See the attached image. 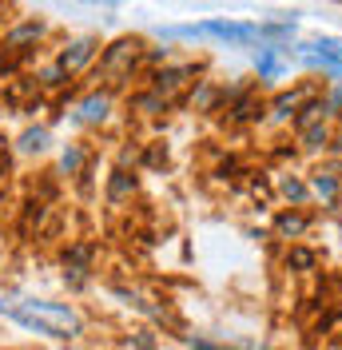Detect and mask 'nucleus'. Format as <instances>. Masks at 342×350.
<instances>
[{
  "label": "nucleus",
  "instance_id": "obj_9",
  "mask_svg": "<svg viewBox=\"0 0 342 350\" xmlns=\"http://www.w3.org/2000/svg\"><path fill=\"white\" fill-rule=\"evenodd\" d=\"M44 36V24L40 21H24V24H16L8 36H4V44L8 48H24V44H36Z\"/></svg>",
  "mask_w": 342,
  "mask_h": 350
},
{
  "label": "nucleus",
  "instance_id": "obj_16",
  "mask_svg": "<svg viewBox=\"0 0 342 350\" xmlns=\"http://www.w3.org/2000/svg\"><path fill=\"white\" fill-rule=\"evenodd\" d=\"M128 350H155V334L151 330H135L128 338Z\"/></svg>",
  "mask_w": 342,
  "mask_h": 350
},
{
  "label": "nucleus",
  "instance_id": "obj_21",
  "mask_svg": "<svg viewBox=\"0 0 342 350\" xmlns=\"http://www.w3.org/2000/svg\"><path fill=\"white\" fill-rule=\"evenodd\" d=\"M334 148H339V152H342V135H339V139H334Z\"/></svg>",
  "mask_w": 342,
  "mask_h": 350
},
{
  "label": "nucleus",
  "instance_id": "obj_4",
  "mask_svg": "<svg viewBox=\"0 0 342 350\" xmlns=\"http://www.w3.org/2000/svg\"><path fill=\"white\" fill-rule=\"evenodd\" d=\"M96 48H100V44H96V36H80V40H72L64 52L56 56V68H60L64 76H76L80 68H88L92 60H96Z\"/></svg>",
  "mask_w": 342,
  "mask_h": 350
},
{
  "label": "nucleus",
  "instance_id": "obj_18",
  "mask_svg": "<svg viewBox=\"0 0 342 350\" xmlns=\"http://www.w3.org/2000/svg\"><path fill=\"white\" fill-rule=\"evenodd\" d=\"M80 163H84V152H80V148L64 152V172H68V175H76V172H80Z\"/></svg>",
  "mask_w": 342,
  "mask_h": 350
},
{
  "label": "nucleus",
  "instance_id": "obj_17",
  "mask_svg": "<svg viewBox=\"0 0 342 350\" xmlns=\"http://www.w3.org/2000/svg\"><path fill=\"white\" fill-rule=\"evenodd\" d=\"M183 342L192 350H223L219 342H211V338H203V334H183Z\"/></svg>",
  "mask_w": 342,
  "mask_h": 350
},
{
  "label": "nucleus",
  "instance_id": "obj_22",
  "mask_svg": "<svg viewBox=\"0 0 342 350\" xmlns=\"http://www.w3.org/2000/svg\"><path fill=\"white\" fill-rule=\"evenodd\" d=\"M339 175H342V172H339Z\"/></svg>",
  "mask_w": 342,
  "mask_h": 350
},
{
  "label": "nucleus",
  "instance_id": "obj_7",
  "mask_svg": "<svg viewBox=\"0 0 342 350\" xmlns=\"http://www.w3.org/2000/svg\"><path fill=\"white\" fill-rule=\"evenodd\" d=\"M306 187H311V196H319L322 203H339V196H342V175L339 172H315Z\"/></svg>",
  "mask_w": 342,
  "mask_h": 350
},
{
  "label": "nucleus",
  "instance_id": "obj_2",
  "mask_svg": "<svg viewBox=\"0 0 342 350\" xmlns=\"http://www.w3.org/2000/svg\"><path fill=\"white\" fill-rule=\"evenodd\" d=\"M163 36L215 40V44H227V48H255V44H267V21H227V16H211V21H199V24L168 28Z\"/></svg>",
  "mask_w": 342,
  "mask_h": 350
},
{
  "label": "nucleus",
  "instance_id": "obj_3",
  "mask_svg": "<svg viewBox=\"0 0 342 350\" xmlns=\"http://www.w3.org/2000/svg\"><path fill=\"white\" fill-rule=\"evenodd\" d=\"M295 56H299L302 64L322 68L326 76L342 80V40L339 36H311V40H299L295 44Z\"/></svg>",
  "mask_w": 342,
  "mask_h": 350
},
{
  "label": "nucleus",
  "instance_id": "obj_19",
  "mask_svg": "<svg viewBox=\"0 0 342 350\" xmlns=\"http://www.w3.org/2000/svg\"><path fill=\"white\" fill-rule=\"evenodd\" d=\"M326 108L334 111V108H342V88H334V92H330V100H326Z\"/></svg>",
  "mask_w": 342,
  "mask_h": 350
},
{
  "label": "nucleus",
  "instance_id": "obj_6",
  "mask_svg": "<svg viewBox=\"0 0 342 350\" xmlns=\"http://www.w3.org/2000/svg\"><path fill=\"white\" fill-rule=\"evenodd\" d=\"M107 111H111V96H107V92H92V96H84V100L76 104L72 124H104Z\"/></svg>",
  "mask_w": 342,
  "mask_h": 350
},
{
  "label": "nucleus",
  "instance_id": "obj_14",
  "mask_svg": "<svg viewBox=\"0 0 342 350\" xmlns=\"http://www.w3.org/2000/svg\"><path fill=\"white\" fill-rule=\"evenodd\" d=\"M302 108V92H291V96H278L275 100V120H287V116H295V111Z\"/></svg>",
  "mask_w": 342,
  "mask_h": 350
},
{
  "label": "nucleus",
  "instance_id": "obj_11",
  "mask_svg": "<svg viewBox=\"0 0 342 350\" xmlns=\"http://www.w3.org/2000/svg\"><path fill=\"white\" fill-rule=\"evenodd\" d=\"M278 191H282V199H291L295 207H302L311 199V187L302 183L299 175H278Z\"/></svg>",
  "mask_w": 342,
  "mask_h": 350
},
{
  "label": "nucleus",
  "instance_id": "obj_12",
  "mask_svg": "<svg viewBox=\"0 0 342 350\" xmlns=\"http://www.w3.org/2000/svg\"><path fill=\"white\" fill-rule=\"evenodd\" d=\"M135 191V175H128V172H111V183H107V199L111 203H120L124 196H131Z\"/></svg>",
  "mask_w": 342,
  "mask_h": 350
},
{
  "label": "nucleus",
  "instance_id": "obj_8",
  "mask_svg": "<svg viewBox=\"0 0 342 350\" xmlns=\"http://www.w3.org/2000/svg\"><path fill=\"white\" fill-rule=\"evenodd\" d=\"M306 227H311V215H302V211H278L275 215V235L278 239H302Z\"/></svg>",
  "mask_w": 342,
  "mask_h": 350
},
{
  "label": "nucleus",
  "instance_id": "obj_20",
  "mask_svg": "<svg viewBox=\"0 0 342 350\" xmlns=\"http://www.w3.org/2000/svg\"><path fill=\"white\" fill-rule=\"evenodd\" d=\"M80 4H104V8H116L120 0H80Z\"/></svg>",
  "mask_w": 342,
  "mask_h": 350
},
{
  "label": "nucleus",
  "instance_id": "obj_15",
  "mask_svg": "<svg viewBox=\"0 0 342 350\" xmlns=\"http://www.w3.org/2000/svg\"><path fill=\"white\" fill-rule=\"evenodd\" d=\"M306 131V148L315 152V148H326V139H330V131L322 128V124H315V128H302Z\"/></svg>",
  "mask_w": 342,
  "mask_h": 350
},
{
  "label": "nucleus",
  "instance_id": "obj_1",
  "mask_svg": "<svg viewBox=\"0 0 342 350\" xmlns=\"http://www.w3.org/2000/svg\"><path fill=\"white\" fill-rule=\"evenodd\" d=\"M0 314L16 327L56 338V342H72L84 334V319L72 303H56V299H36L24 291H0Z\"/></svg>",
  "mask_w": 342,
  "mask_h": 350
},
{
  "label": "nucleus",
  "instance_id": "obj_5",
  "mask_svg": "<svg viewBox=\"0 0 342 350\" xmlns=\"http://www.w3.org/2000/svg\"><path fill=\"white\" fill-rule=\"evenodd\" d=\"M287 56H291L287 44H259V56H255L259 80H278L287 72Z\"/></svg>",
  "mask_w": 342,
  "mask_h": 350
},
{
  "label": "nucleus",
  "instance_id": "obj_13",
  "mask_svg": "<svg viewBox=\"0 0 342 350\" xmlns=\"http://www.w3.org/2000/svg\"><path fill=\"white\" fill-rule=\"evenodd\" d=\"M315 262H319V255L306 251V247H291V251H287V267H291V271H315Z\"/></svg>",
  "mask_w": 342,
  "mask_h": 350
},
{
  "label": "nucleus",
  "instance_id": "obj_10",
  "mask_svg": "<svg viewBox=\"0 0 342 350\" xmlns=\"http://www.w3.org/2000/svg\"><path fill=\"white\" fill-rule=\"evenodd\" d=\"M48 128H28V131H21V139H16V152L21 155H40V152H48Z\"/></svg>",
  "mask_w": 342,
  "mask_h": 350
}]
</instances>
